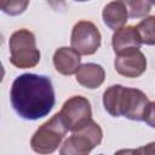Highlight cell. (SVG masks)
<instances>
[{
    "label": "cell",
    "instance_id": "cell-1",
    "mask_svg": "<svg viewBox=\"0 0 155 155\" xmlns=\"http://www.w3.org/2000/svg\"><path fill=\"white\" fill-rule=\"evenodd\" d=\"M13 110L24 120H39L46 116L54 105V90L50 78L38 74L17 76L10 90Z\"/></svg>",
    "mask_w": 155,
    "mask_h": 155
},
{
    "label": "cell",
    "instance_id": "cell-2",
    "mask_svg": "<svg viewBox=\"0 0 155 155\" xmlns=\"http://www.w3.org/2000/svg\"><path fill=\"white\" fill-rule=\"evenodd\" d=\"M148 103L149 99L143 91L122 85H113L103 93L104 109L114 117L124 116L133 121H143Z\"/></svg>",
    "mask_w": 155,
    "mask_h": 155
},
{
    "label": "cell",
    "instance_id": "cell-3",
    "mask_svg": "<svg viewBox=\"0 0 155 155\" xmlns=\"http://www.w3.org/2000/svg\"><path fill=\"white\" fill-rule=\"evenodd\" d=\"M10 62L19 69L33 68L40 62V51L36 48V40L28 29L16 30L8 41Z\"/></svg>",
    "mask_w": 155,
    "mask_h": 155
},
{
    "label": "cell",
    "instance_id": "cell-4",
    "mask_svg": "<svg viewBox=\"0 0 155 155\" xmlns=\"http://www.w3.org/2000/svg\"><path fill=\"white\" fill-rule=\"evenodd\" d=\"M68 131L63 116L57 113L35 131L30 139V147L35 153L51 154L61 145Z\"/></svg>",
    "mask_w": 155,
    "mask_h": 155
},
{
    "label": "cell",
    "instance_id": "cell-5",
    "mask_svg": "<svg viewBox=\"0 0 155 155\" xmlns=\"http://www.w3.org/2000/svg\"><path fill=\"white\" fill-rule=\"evenodd\" d=\"M103 131L101 126L92 119L82 124L73 134L64 140L59 154L61 155H86L101 144Z\"/></svg>",
    "mask_w": 155,
    "mask_h": 155
},
{
    "label": "cell",
    "instance_id": "cell-6",
    "mask_svg": "<svg viewBox=\"0 0 155 155\" xmlns=\"http://www.w3.org/2000/svg\"><path fill=\"white\" fill-rule=\"evenodd\" d=\"M102 36L99 29L90 21H79L71 31L70 46L81 56H91L101 46Z\"/></svg>",
    "mask_w": 155,
    "mask_h": 155
},
{
    "label": "cell",
    "instance_id": "cell-7",
    "mask_svg": "<svg viewBox=\"0 0 155 155\" xmlns=\"http://www.w3.org/2000/svg\"><path fill=\"white\" fill-rule=\"evenodd\" d=\"M61 115L63 116L69 131L74 132L87 120L92 119L91 103L84 96H73L64 102Z\"/></svg>",
    "mask_w": 155,
    "mask_h": 155
},
{
    "label": "cell",
    "instance_id": "cell-8",
    "mask_svg": "<svg viewBox=\"0 0 155 155\" xmlns=\"http://www.w3.org/2000/svg\"><path fill=\"white\" fill-rule=\"evenodd\" d=\"M116 73L126 78H139L147 70V58L139 48L117 53L114 61Z\"/></svg>",
    "mask_w": 155,
    "mask_h": 155
},
{
    "label": "cell",
    "instance_id": "cell-9",
    "mask_svg": "<svg viewBox=\"0 0 155 155\" xmlns=\"http://www.w3.org/2000/svg\"><path fill=\"white\" fill-rule=\"evenodd\" d=\"M80 56L73 47H59L53 54L54 69L62 75L75 74L81 65Z\"/></svg>",
    "mask_w": 155,
    "mask_h": 155
},
{
    "label": "cell",
    "instance_id": "cell-10",
    "mask_svg": "<svg viewBox=\"0 0 155 155\" xmlns=\"http://www.w3.org/2000/svg\"><path fill=\"white\" fill-rule=\"evenodd\" d=\"M111 45L115 54H117L124 51L139 48L142 45V39L136 27L127 25L115 30L111 39Z\"/></svg>",
    "mask_w": 155,
    "mask_h": 155
},
{
    "label": "cell",
    "instance_id": "cell-11",
    "mask_svg": "<svg viewBox=\"0 0 155 155\" xmlns=\"http://www.w3.org/2000/svg\"><path fill=\"white\" fill-rule=\"evenodd\" d=\"M76 81L88 90H94L99 87L105 79V71L102 65L96 63H85L81 64L78 71L75 73Z\"/></svg>",
    "mask_w": 155,
    "mask_h": 155
},
{
    "label": "cell",
    "instance_id": "cell-12",
    "mask_svg": "<svg viewBox=\"0 0 155 155\" xmlns=\"http://www.w3.org/2000/svg\"><path fill=\"white\" fill-rule=\"evenodd\" d=\"M102 18L108 28L111 30H117L125 27L128 19V12L121 0H114L104 6Z\"/></svg>",
    "mask_w": 155,
    "mask_h": 155
},
{
    "label": "cell",
    "instance_id": "cell-13",
    "mask_svg": "<svg viewBox=\"0 0 155 155\" xmlns=\"http://www.w3.org/2000/svg\"><path fill=\"white\" fill-rule=\"evenodd\" d=\"M127 8L130 18H142L145 17L153 5V0H121Z\"/></svg>",
    "mask_w": 155,
    "mask_h": 155
},
{
    "label": "cell",
    "instance_id": "cell-14",
    "mask_svg": "<svg viewBox=\"0 0 155 155\" xmlns=\"http://www.w3.org/2000/svg\"><path fill=\"white\" fill-rule=\"evenodd\" d=\"M136 28L140 35L142 44L155 45V16L144 18L137 24Z\"/></svg>",
    "mask_w": 155,
    "mask_h": 155
},
{
    "label": "cell",
    "instance_id": "cell-15",
    "mask_svg": "<svg viewBox=\"0 0 155 155\" xmlns=\"http://www.w3.org/2000/svg\"><path fill=\"white\" fill-rule=\"evenodd\" d=\"M29 5V0H0V8L8 16L22 15Z\"/></svg>",
    "mask_w": 155,
    "mask_h": 155
},
{
    "label": "cell",
    "instance_id": "cell-16",
    "mask_svg": "<svg viewBox=\"0 0 155 155\" xmlns=\"http://www.w3.org/2000/svg\"><path fill=\"white\" fill-rule=\"evenodd\" d=\"M143 121L145 124H148L150 127L155 128V102H149L144 115H143Z\"/></svg>",
    "mask_w": 155,
    "mask_h": 155
},
{
    "label": "cell",
    "instance_id": "cell-17",
    "mask_svg": "<svg viewBox=\"0 0 155 155\" xmlns=\"http://www.w3.org/2000/svg\"><path fill=\"white\" fill-rule=\"evenodd\" d=\"M117 153L119 154H121V153H133V154H151L153 155V154H155V142H151V143H149V144H147L142 148L136 149V150H120Z\"/></svg>",
    "mask_w": 155,
    "mask_h": 155
},
{
    "label": "cell",
    "instance_id": "cell-18",
    "mask_svg": "<svg viewBox=\"0 0 155 155\" xmlns=\"http://www.w3.org/2000/svg\"><path fill=\"white\" fill-rule=\"evenodd\" d=\"M52 7H54V8H59L61 6H63L64 5V2H65V0H46Z\"/></svg>",
    "mask_w": 155,
    "mask_h": 155
},
{
    "label": "cell",
    "instance_id": "cell-19",
    "mask_svg": "<svg viewBox=\"0 0 155 155\" xmlns=\"http://www.w3.org/2000/svg\"><path fill=\"white\" fill-rule=\"evenodd\" d=\"M74 1H79V2H84V1H88V0H74Z\"/></svg>",
    "mask_w": 155,
    "mask_h": 155
},
{
    "label": "cell",
    "instance_id": "cell-20",
    "mask_svg": "<svg viewBox=\"0 0 155 155\" xmlns=\"http://www.w3.org/2000/svg\"><path fill=\"white\" fill-rule=\"evenodd\" d=\"M153 4H154V5H155V0H153Z\"/></svg>",
    "mask_w": 155,
    "mask_h": 155
}]
</instances>
